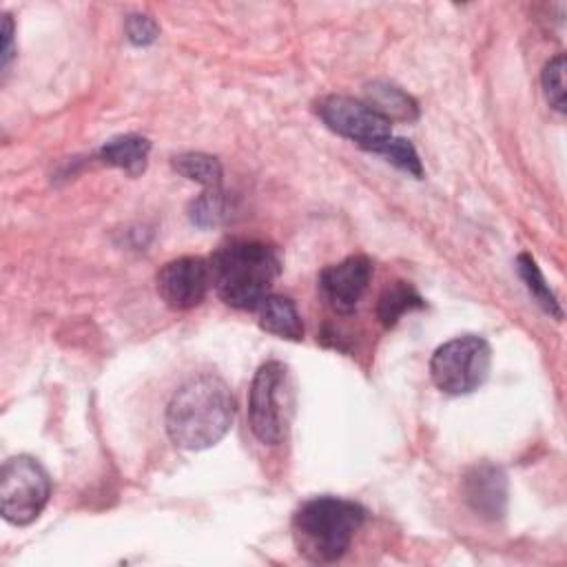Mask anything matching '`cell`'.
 Segmentation results:
<instances>
[{"label": "cell", "mask_w": 567, "mask_h": 567, "mask_svg": "<svg viewBox=\"0 0 567 567\" xmlns=\"http://www.w3.org/2000/svg\"><path fill=\"white\" fill-rule=\"evenodd\" d=\"M370 153H377V155H383L390 164H394L396 168L405 171L408 175H414V177H421L423 175V166H421V159H419V153L416 148L403 140V137H394V135H388L385 140L377 142L374 146L368 148Z\"/></svg>", "instance_id": "obj_17"}, {"label": "cell", "mask_w": 567, "mask_h": 567, "mask_svg": "<svg viewBox=\"0 0 567 567\" xmlns=\"http://www.w3.org/2000/svg\"><path fill=\"white\" fill-rule=\"evenodd\" d=\"M372 277V264L363 255L346 257L339 264L326 266L319 272L317 288L323 301L339 315H350L357 310L363 292L368 290Z\"/></svg>", "instance_id": "obj_9"}, {"label": "cell", "mask_w": 567, "mask_h": 567, "mask_svg": "<svg viewBox=\"0 0 567 567\" xmlns=\"http://www.w3.org/2000/svg\"><path fill=\"white\" fill-rule=\"evenodd\" d=\"M148 153H151V142L146 137L137 133H126L104 142L100 148V159L109 166L122 168L131 177H137L146 168Z\"/></svg>", "instance_id": "obj_12"}, {"label": "cell", "mask_w": 567, "mask_h": 567, "mask_svg": "<svg viewBox=\"0 0 567 567\" xmlns=\"http://www.w3.org/2000/svg\"><path fill=\"white\" fill-rule=\"evenodd\" d=\"M292 414V390L288 368L281 361H266L257 368L248 394V421L252 434L277 445L286 439Z\"/></svg>", "instance_id": "obj_4"}, {"label": "cell", "mask_w": 567, "mask_h": 567, "mask_svg": "<svg viewBox=\"0 0 567 567\" xmlns=\"http://www.w3.org/2000/svg\"><path fill=\"white\" fill-rule=\"evenodd\" d=\"M226 215L224 206V188L217 190H204L199 197H195L188 206V217L199 228H213L217 226Z\"/></svg>", "instance_id": "obj_18"}, {"label": "cell", "mask_w": 567, "mask_h": 567, "mask_svg": "<svg viewBox=\"0 0 567 567\" xmlns=\"http://www.w3.org/2000/svg\"><path fill=\"white\" fill-rule=\"evenodd\" d=\"M540 84L549 106H554L558 113H565V55L563 53L554 55L545 64L540 73Z\"/></svg>", "instance_id": "obj_19"}, {"label": "cell", "mask_w": 567, "mask_h": 567, "mask_svg": "<svg viewBox=\"0 0 567 567\" xmlns=\"http://www.w3.org/2000/svg\"><path fill=\"white\" fill-rule=\"evenodd\" d=\"M372 111H377L381 117H385L390 124L394 120L401 122H412L419 117V106L416 102L396 84L390 82H372L365 86V100H363Z\"/></svg>", "instance_id": "obj_13"}, {"label": "cell", "mask_w": 567, "mask_h": 567, "mask_svg": "<svg viewBox=\"0 0 567 567\" xmlns=\"http://www.w3.org/2000/svg\"><path fill=\"white\" fill-rule=\"evenodd\" d=\"M49 496V472L35 458L20 454L4 461L0 470V509L7 523H33L47 507Z\"/></svg>", "instance_id": "obj_6"}, {"label": "cell", "mask_w": 567, "mask_h": 567, "mask_svg": "<svg viewBox=\"0 0 567 567\" xmlns=\"http://www.w3.org/2000/svg\"><path fill=\"white\" fill-rule=\"evenodd\" d=\"M235 421V399L217 374L184 381L168 401L166 432L182 450H206L219 443Z\"/></svg>", "instance_id": "obj_1"}, {"label": "cell", "mask_w": 567, "mask_h": 567, "mask_svg": "<svg viewBox=\"0 0 567 567\" xmlns=\"http://www.w3.org/2000/svg\"><path fill=\"white\" fill-rule=\"evenodd\" d=\"M425 301L408 281H392L383 288L377 301V317L385 328H392L405 312L423 308Z\"/></svg>", "instance_id": "obj_14"}, {"label": "cell", "mask_w": 567, "mask_h": 567, "mask_svg": "<svg viewBox=\"0 0 567 567\" xmlns=\"http://www.w3.org/2000/svg\"><path fill=\"white\" fill-rule=\"evenodd\" d=\"M208 266L219 299L237 310H257L281 270L277 250L255 239L221 244L210 255Z\"/></svg>", "instance_id": "obj_2"}, {"label": "cell", "mask_w": 567, "mask_h": 567, "mask_svg": "<svg viewBox=\"0 0 567 567\" xmlns=\"http://www.w3.org/2000/svg\"><path fill=\"white\" fill-rule=\"evenodd\" d=\"M492 365V348L478 334H461L439 346L430 359V377L434 385L450 396L478 390Z\"/></svg>", "instance_id": "obj_5"}, {"label": "cell", "mask_w": 567, "mask_h": 567, "mask_svg": "<svg viewBox=\"0 0 567 567\" xmlns=\"http://www.w3.org/2000/svg\"><path fill=\"white\" fill-rule=\"evenodd\" d=\"M365 520V509L348 498L317 496L292 516L297 551L312 563H334L348 549Z\"/></svg>", "instance_id": "obj_3"}, {"label": "cell", "mask_w": 567, "mask_h": 567, "mask_svg": "<svg viewBox=\"0 0 567 567\" xmlns=\"http://www.w3.org/2000/svg\"><path fill=\"white\" fill-rule=\"evenodd\" d=\"M317 113L323 124L337 135L357 142L361 148H370L377 142L392 135V124L372 111L363 100L350 95H326L317 102Z\"/></svg>", "instance_id": "obj_7"}, {"label": "cell", "mask_w": 567, "mask_h": 567, "mask_svg": "<svg viewBox=\"0 0 567 567\" xmlns=\"http://www.w3.org/2000/svg\"><path fill=\"white\" fill-rule=\"evenodd\" d=\"M13 58V20L11 16H2V69L9 66Z\"/></svg>", "instance_id": "obj_21"}, {"label": "cell", "mask_w": 567, "mask_h": 567, "mask_svg": "<svg viewBox=\"0 0 567 567\" xmlns=\"http://www.w3.org/2000/svg\"><path fill=\"white\" fill-rule=\"evenodd\" d=\"M210 288V266L204 257H177L157 272V292L173 310H188L204 301Z\"/></svg>", "instance_id": "obj_8"}, {"label": "cell", "mask_w": 567, "mask_h": 567, "mask_svg": "<svg viewBox=\"0 0 567 567\" xmlns=\"http://www.w3.org/2000/svg\"><path fill=\"white\" fill-rule=\"evenodd\" d=\"M516 266H518L520 279L525 281V286H527V290L532 292V297L536 299V303H538L547 315L560 319V317H563V310H560V306H558V299H556V295L551 292V288L547 286V281H545L543 272L538 270L534 257L527 255V252H523V255H518Z\"/></svg>", "instance_id": "obj_16"}, {"label": "cell", "mask_w": 567, "mask_h": 567, "mask_svg": "<svg viewBox=\"0 0 567 567\" xmlns=\"http://www.w3.org/2000/svg\"><path fill=\"white\" fill-rule=\"evenodd\" d=\"M465 503L483 518L498 520L507 507V476L494 463H476L463 476Z\"/></svg>", "instance_id": "obj_10"}, {"label": "cell", "mask_w": 567, "mask_h": 567, "mask_svg": "<svg viewBox=\"0 0 567 567\" xmlns=\"http://www.w3.org/2000/svg\"><path fill=\"white\" fill-rule=\"evenodd\" d=\"M157 33H159V27L151 16L133 13L126 18V38L135 47H146V44L155 42Z\"/></svg>", "instance_id": "obj_20"}, {"label": "cell", "mask_w": 567, "mask_h": 567, "mask_svg": "<svg viewBox=\"0 0 567 567\" xmlns=\"http://www.w3.org/2000/svg\"><path fill=\"white\" fill-rule=\"evenodd\" d=\"M173 168L190 182L204 186V190L221 188V164L206 153H182L173 157Z\"/></svg>", "instance_id": "obj_15"}, {"label": "cell", "mask_w": 567, "mask_h": 567, "mask_svg": "<svg viewBox=\"0 0 567 567\" xmlns=\"http://www.w3.org/2000/svg\"><path fill=\"white\" fill-rule=\"evenodd\" d=\"M259 310V328L288 339V341H301L303 339V321L301 315L290 297L284 295H268Z\"/></svg>", "instance_id": "obj_11"}]
</instances>
